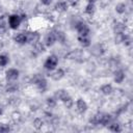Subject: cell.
<instances>
[{"mask_svg":"<svg viewBox=\"0 0 133 133\" xmlns=\"http://www.w3.org/2000/svg\"><path fill=\"white\" fill-rule=\"evenodd\" d=\"M113 121L112 118V115L109 114V113H106V112H98L96 113L90 119H89V123L94 126H107L109 123H111Z\"/></svg>","mask_w":133,"mask_h":133,"instance_id":"6da1fadb","label":"cell"},{"mask_svg":"<svg viewBox=\"0 0 133 133\" xmlns=\"http://www.w3.org/2000/svg\"><path fill=\"white\" fill-rule=\"evenodd\" d=\"M54 97L56 98L57 101H60L62 102L66 107H72L74 105V102L70 96V94L65 90V89H57L54 94Z\"/></svg>","mask_w":133,"mask_h":133,"instance_id":"7a4b0ae2","label":"cell"},{"mask_svg":"<svg viewBox=\"0 0 133 133\" xmlns=\"http://www.w3.org/2000/svg\"><path fill=\"white\" fill-rule=\"evenodd\" d=\"M31 82H32V84H33L41 92H44V91L47 89V87H48L47 79H46L43 75H41V74H35V75H33Z\"/></svg>","mask_w":133,"mask_h":133,"instance_id":"3957f363","label":"cell"},{"mask_svg":"<svg viewBox=\"0 0 133 133\" xmlns=\"http://www.w3.org/2000/svg\"><path fill=\"white\" fill-rule=\"evenodd\" d=\"M23 21V16L19 15V14H11L10 16H8V19H7V25L10 29L12 30H17L21 23Z\"/></svg>","mask_w":133,"mask_h":133,"instance_id":"277c9868","label":"cell"},{"mask_svg":"<svg viewBox=\"0 0 133 133\" xmlns=\"http://www.w3.org/2000/svg\"><path fill=\"white\" fill-rule=\"evenodd\" d=\"M58 66V57L55 54H51L49 55L46 60L44 61V69L48 72H51L53 70H55Z\"/></svg>","mask_w":133,"mask_h":133,"instance_id":"5b68a950","label":"cell"},{"mask_svg":"<svg viewBox=\"0 0 133 133\" xmlns=\"http://www.w3.org/2000/svg\"><path fill=\"white\" fill-rule=\"evenodd\" d=\"M75 29L77 31V35L80 36H85V35H90V29L89 26L83 22V21H78L75 25Z\"/></svg>","mask_w":133,"mask_h":133,"instance_id":"8992f818","label":"cell"},{"mask_svg":"<svg viewBox=\"0 0 133 133\" xmlns=\"http://www.w3.org/2000/svg\"><path fill=\"white\" fill-rule=\"evenodd\" d=\"M43 43L45 44L46 48H50V47L54 46L57 43V30H51V31H49L46 34Z\"/></svg>","mask_w":133,"mask_h":133,"instance_id":"52a82bcc","label":"cell"},{"mask_svg":"<svg viewBox=\"0 0 133 133\" xmlns=\"http://www.w3.org/2000/svg\"><path fill=\"white\" fill-rule=\"evenodd\" d=\"M20 77V71L16 68H9L5 71V79L7 82H17Z\"/></svg>","mask_w":133,"mask_h":133,"instance_id":"ba28073f","label":"cell"},{"mask_svg":"<svg viewBox=\"0 0 133 133\" xmlns=\"http://www.w3.org/2000/svg\"><path fill=\"white\" fill-rule=\"evenodd\" d=\"M74 106H75V109L78 113L80 114H84L87 110H88V104L87 102L82 99V98H78L75 102H74Z\"/></svg>","mask_w":133,"mask_h":133,"instance_id":"9c48e42d","label":"cell"},{"mask_svg":"<svg viewBox=\"0 0 133 133\" xmlns=\"http://www.w3.org/2000/svg\"><path fill=\"white\" fill-rule=\"evenodd\" d=\"M14 41L16 44L23 46L26 45L27 43H29V35L28 32H19L14 36Z\"/></svg>","mask_w":133,"mask_h":133,"instance_id":"30bf717a","label":"cell"},{"mask_svg":"<svg viewBox=\"0 0 133 133\" xmlns=\"http://www.w3.org/2000/svg\"><path fill=\"white\" fill-rule=\"evenodd\" d=\"M69 3H68V1L66 0H59V1H57L55 4H54V9L57 11V12H60V14H62V12H65L68 9H69Z\"/></svg>","mask_w":133,"mask_h":133,"instance_id":"8fae6325","label":"cell"},{"mask_svg":"<svg viewBox=\"0 0 133 133\" xmlns=\"http://www.w3.org/2000/svg\"><path fill=\"white\" fill-rule=\"evenodd\" d=\"M50 73H51L50 77H51L53 80H55V81H58V80L62 79V78L64 77V75H65L64 70H63V69H61V68H58V66H57L55 70L51 71Z\"/></svg>","mask_w":133,"mask_h":133,"instance_id":"7c38bea8","label":"cell"},{"mask_svg":"<svg viewBox=\"0 0 133 133\" xmlns=\"http://www.w3.org/2000/svg\"><path fill=\"white\" fill-rule=\"evenodd\" d=\"M126 79V73L123 70H116L113 74V81L116 84H122Z\"/></svg>","mask_w":133,"mask_h":133,"instance_id":"4fadbf2b","label":"cell"},{"mask_svg":"<svg viewBox=\"0 0 133 133\" xmlns=\"http://www.w3.org/2000/svg\"><path fill=\"white\" fill-rule=\"evenodd\" d=\"M77 41L79 43V45L83 48H89L91 46V39H90V35H85V36H80L77 35Z\"/></svg>","mask_w":133,"mask_h":133,"instance_id":"5bb4252c","label":"cell"},{"mask_svg":"<svg viewBox=\"0 0 133 133\" xmlns=\"http://www.w3.org/2000/svg\"><path fill=\"white\" fill-rule=\"evenodd\" d=\"M100 92L104 96H109L113 92V85L110 83H104L100 86Z\"/></svg>","mask_w":133,"mask_h":133,"instance_id":"9a60e30c","label":"cell"},{"mask_svg":"<svg viewBox=\"0 0 133 133\" xmlns=\"http://www.w3.org/2000/svg\"><path fill=\"white\" fill-rule=\"evenodd\" d=\"M90 52H91L95 56H97V57H98V56H102V55L104 54V52H105V48L103 47L102 44H97V45H95V46L91 47Z\"/></svg>","mask_w":133,"mask_h":133,"instance_id":"2e32d148","label":"cell"},{"mask_svg":"<svg viewBox=\"0 0 133 133\" xmlns=\"http://www.w3.org/2000/svg\"><path fill=\"white\" fill-rule=\"evenodd\" d=\"M96 11V3H92V2H87L86 5H85V9H84V12L87 15V16H92Z\"/></svg>","mask_w":133,"mask_h":133,"instance_id":"e0dca14e","label":"cell"},{"mask_svg":"<svg viewBox=\"0 0 133 133\" xmlns=\"http://www.w3.org/2000/svg\"><path fill=\"white\" fill-rule=\"evenodd\" d=\"M107 128H108L109 131L114 132V133H116V132H122V127H121V125H119L118 123H114L113 121L107 125Z\"/></svg>","mask_w":133,"mask_h":133,"instance_id":"ac0fdd59","label":"cell"},{"mask_svg":"<svg viewBox=\"0 0 133 133\" xmlns=\"http://www.w3.org/2000/svg\"><path fill=\"white\" fill-rule=\"evenodd\" d=\"M8 63H9V56L7 54H4V53L0 54V66L4 68Z\"/></svg>","mask_w":133,"mask_h":133,"instance_id":"d6986e66","label":"cell"},{"mask_svg":"<svg viewBox=\"0 0 133 133\" xmlns=\"http://www.w3.org/2000/svg\"><path fill=\"white\" fill-rule=\"evenodd\" d=\"M115 11H116L117 14H119V15L124 14V12L126 11V4L123 3V2L117 3V4L115 5Z\"/></svg>","mask_w":133,"mask_h":133,"instance_id":"ffe728a7","label":"cell"},{"mask_svg":"<svg viewBox=\"0 0 133 133\" xmlns=\"http://www.w3.org/2000/svg\"><path fill=\"white\" fill-rule=\"evenodd\" d=\"M8 29V25L2 18H0V34H4Z\"/></svg>","mask_w":133,"mask_h":133,"instance_id":"44dd1931","label":"cell"},{"mask_svg":"<svg viewBox=\"0 0 133 133\" xmlns=\"http://www.w3.org/2000/svg\"><path fill=\"white\" fill-rule=\"evenodd\" d=\"M57 100H56V98L53 96V97H49V98H47V105L50 107V108H52V107H55L56 106V104H57Z\"/></svg>","mask_w":133,"mask_h":133,"instance_id":"7402d4cb","label":"cell"},{"mask_svg":"<svg viewBox=\"0 0 133 133\" xmlns=\"http://www.w3.org/2000/svg\"><path fill=\"white\" fill-rule=\"evenodd\" d=\"M43 125H44V122H43V119L42 118H39V117H37V118H35L34 121H33V127L35 128V129H41L42 127H43Z\"/></svg>","mask_w":133,"mask_h":133,"instance_id":"603a6c76","label":"cell"},{"mask_svg":"<svg viewBox=\"0 0 133 133\" xmlns=\"http://www.w3.org/2000/svg\"><path fill=\"white\" fill-rule=\"evenodd\" d=\"M10 131V127L7 124H0V133H7Z\"/></svg>","mask_w":133,"mask_h":133,"instance_id":"cb8c5ba5","label":"cell"},{"mask_svg":"<svg viewBox=\"0 0 133 133\" xmlns=\"http://www.w3.org/2000/svg\"><path fill=\"white\" fill-rule=\"evenodd\" d=\"M39 1H41V3H42L44 6H49V5H51L52 2H53V0H39Z\"/></svg>","mask_w":133,"mask_h":133,"instance_id":"d4e9b609","label":"cell"},{"mask_svg":"<svg viewBox=\"0 0 133 133\" xmlns=\"http://www.w3.org/2000/svg\"><path fill=\"white\" fill-rule=\"evenodd\" d=\"M2 113H3V109H2V107L0 106V115H1Z\"/></svg>","mask_w":133,"mask_h":133,"instance_id":"484cf974","label":"cell"},{"mask_svg":"<svg viewBox=\"0 0 133 133\" xmlns=\"http://www.w3.org/2000/svg\"><path fill=\"white\" fill-rule=\"evenodd\" d=\"M97 0H87V2H92V3H96Z\"/></svg>","mask_w":133,"mask_h":133,"instance_id":"4316f807","label":"cell"}]
</instances>
